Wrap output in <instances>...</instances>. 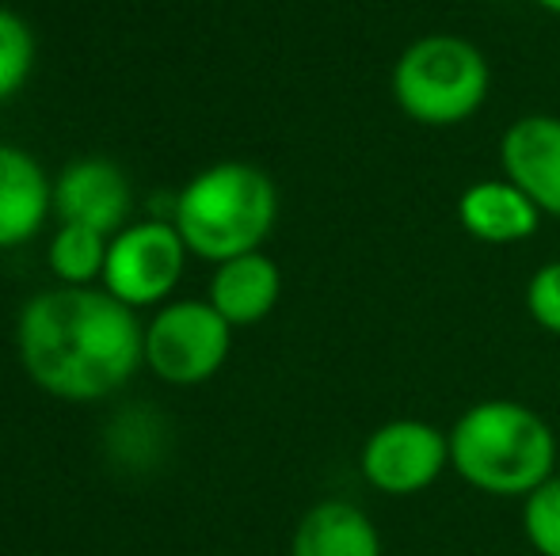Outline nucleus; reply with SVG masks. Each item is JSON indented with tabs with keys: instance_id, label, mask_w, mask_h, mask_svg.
I'll return each mask as SVG.
<instances>
[{
	"instance_id": "obj_9",
	"label": "nucleus",
	"mask_w": 560,
	"mask_h": 556,
	"mask_svg": "<svg viewBox=\"0 0 560 556\" xmlns=\"http://www.w3.org/2000/svg\"><path fill=\"white\" fill-rule=\"evenodd\" d=\"M500 168L546 217L560 222V115L534 111L500 138Z\"/></svg>"
},
{
	"instance_id": "obj_13",
	"label": "nucleus",
	"mask_w": 560,
	"mask_h": 556,
	"mask_svg": "<svg viewBox=\"0 0 560 556\" xmlns=\"http://www.w3.org/2000/svg\"><path fill=\"white\" fill-rule=\"evenodd\" d=\"M290 556H382V534L359 504L320 499L298 519Z\"/></svg>"
},
{
	"instance_id": "obj_14",
	"label": "nucleus",
	"mask_w": 560,
	"mask_h": 556,
	"mask_svg": "<svg viewBox=\"0 0 560 556\" xmlns=\"http://www.w3.org/2000/svg\"><path fill=\"white\" fill-rule=\"evenodd\" d=\"M107 248L112 237L89 229V225L58 222L46 248V263H50L58 286H100L107 268Z\"/></svg>"
},
{
	"instance_id": "obj_17",
	"label": "nucleus",
	"mask_w": 560,
	"mask_h": 556,
	"mask_svg": "<svg viewBox=\"0 0 560 556\" xmlns=\"http://www.w3.org/2000/svg\"><path fill=\"white\" fill-rule=\"evenodd\" d=\"M526 312L541 332L560 340V260L541 263L526 282Z\"/></svg>"
},
{
	"instance_id": "obj_12",
	"label": "nucleus",
	"mask_w": 560,
	"mask_h": 556,
	"mask_svg": "<svg viewBox=\"0 0 560 556\" xmlns=\"http://www.w3.org/2000/svg\"><path fill=\"white\" fill-rule=\"evenodd\" d=\"M282 297V271L271 256L244 252L218 263L207 286V301L229 320L233 328H252L275 312Z\"/></svg>"
},
{
	"instance_id": "obj_6",
	"label": "nucleus",
	"mask_w": 560,
	"mask_h": 556,
	"mask_svg": "<svg viewBox=\"0 0 560 556\" xmlns=\"http://www.w3.org/2000/svg\"><path fill=\"white\" fill-rule=\"evenodd\" d=\"M187 256L191 252H187L172 217H145V222L126 225L112 237L100 286L115 301L130 305L133 312L161 309L164 301H172L179 279H184Z\"/></svg>"
},
{
	"instance_id": "obj_2",
	"label": "nucleus",
	"mask_w": 560,
	"mask_h": 556,
	"mask_svg": "<svg viewBox=\"0 0 560 556\" xmlns=\"http://www.w3.org/2000/svg\"><path fill=\"white\" fill-rule=\"evenodd\" d=\"M450 469L480 496L526 499L557 473V430L523 401H477L450 427Z\"/></svg>"
},
{
	"instance_id": "obj_18",
	"label": "nucleus",
	"mask_w": 560,
	"mask_h": 556,
	"mask_svg": "<svg viewBox=\"0 0 560 556\" xmlns=\"http://www.w3.org/2000/svg\"><path fill=\"white\" fill-rule=\"evenodd\" d=\"M534 4H538L541 12H549V15H560V0H534Z\"/></svg>"
},
{
	"instance_id": "obj_1",
	"label": "nucleus",
	"mask_w": 560,
	"mask_h": 556,
	"mask_svg": "<svg viewBox=\"0 0 560 556\" xmlns=\"http://www.w3.org/2000/svg\"><path fill=\"white\" fill-rule=\"evenodd\" d=\"M15 355L54 401L96 404L145 366V324L104 286H54L20 309Z\"/></svg>"
},
{
	"instance_id": "obj_11",
	"label": "nucleus",
	"mask_w": 560,
	"mask_h": 556,
	"mask_svg": "<svg viewBox=\"0 0 560 556\" xmlns=\"http://www.w3.org/2000/svg\"><path fill=\"white\" fill-rule=\"evenodd\" d=\"M541 217L546 214L508 176L477 179V184H469L457 194V225L480 245H523V240H530L538 233Z\"/></svg>"
},
{
	"instance_id": "obj_8",
	"label": "nucleus",
	"mask_w": 560,
	"mask_h": 556,
	"mask_svg": "<svg viewBox=\"0 0 560 556\" xmlns=\"http://www.w3.org/2000/svg\"><path fill=\"white\" fill-rule=\"evenodd\" d=\"M133 210L130 179L118 164L104 156H81V161L66 164L54 179V214L58 222L89 225V229L115 237L126 229V217Z\"/></svg>"
},
{
	"instance_id": "obj_10",
	"label": "nucleus",
	"mask_w": 560,
	"mask_h": 556,
	"mask_svg": "<svg viewBox=\"0 0 560 556\" xmlns=\"http://www.w3.org/2000/svg\"><path fill=\"white\" fill-rule=\"evenodd\" d=\"M54 214V179L27 149L0 141V252L43 233Z\"/></svg>"
},
{
	"instance_id": "obj_16",
	"label": "nucleus",
	"mask_w": 560,
	"mask_h": 556,
	"mask_svg": "<svg viewBox=\"0 0 560 556\" xmlns=\"http://www.w3.org/2000/svg\"><path fill=\"white\" fill-rule=\"evenodd\" d=\"M523 534L538 556H560V473L523 499Z\"/></svg>"
},
{
	"instance_id": "obj_3",
	"label": "nucleus",
	"mask_w": 560,
	"mask_h": 556,
	"mask_svg": "<svg viewBox=\"0 0 560 556\" xmlns=\"http://www.w3.org/2000/svg\"><path fill=\"white\" fill-rule=\"evenodd\" d=\"M279 222V187L248 161H218L195 171L176 194L172 225L187 252L207 263L259 252Z\"/></svg>"
},
{
	"instance_id": "obj_15",
	"label": "nucleus",
	"mask_w": 560,
	"mask_h": 556,
	"mask_svg": "<svg viewBox=\"0 0 560 556\" xmlns=\"http://www.w3.org/2000/svg\"><path fill=\"white\" fill-rule=\"evenodd\" d=\"M38 43L31 23L12 8H0V104L20 96L23 84L35 73Z\"/></svg>"
},
{
	"instance_id": "obj_5",
	"label": "nucleus",
	"mask_w": 560,
	"mask_h": 556,
	"mask_svg": "<svg viewBox=\"0 0 560 556\" xmlns=\"http://www.w3.org/2000/svg\"><path fill=\"white\" fill-rule=\"evenodd\" d=\"M233 332L207 297H176L145 320V366L164 386L191 389L229 363Z\"/></svg>"
},
{
	"instance_id": "obj_4",
	"label": "nucleus",
	"mask_w": 560,
	"mask_h": 556,
	"mask_svg": "<svg viewBox=\"0 0 560 556\" xmlns=\"http://www.w3.org/2000/svg\"><path fill=\"white\" fill-rule=\"evenodd\" d=\"M492 92V66L465 35H420L397 54L389 69V96L405 119L428 130L469 122Z\"/></svg>"
},
{
	"instance_id": "obj_7",
	"label": "nucleus",
	"mask_w": 560,
	"mask_h": 556,
	"mask_svg": "<svg viewBox=\"0 0 560 556\" xmlns=\"http://www.w3.org/2000/svg\"><path fill=\"white\" fill-rule=\"evenodd\" d=\"M450 469V430L435 423L400 416L385 419L366 435L359 450V473L374 492L393 499L435 488Z\"/></svg>"
}]
</instances>
